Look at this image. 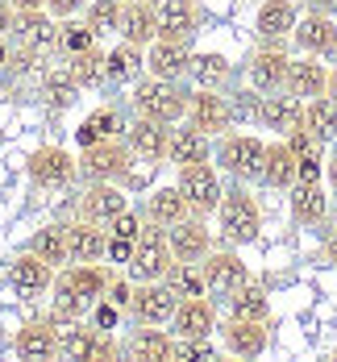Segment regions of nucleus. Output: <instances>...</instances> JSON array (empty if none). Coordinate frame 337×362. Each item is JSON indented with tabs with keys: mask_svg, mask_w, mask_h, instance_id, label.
<instances>
[{
	"mask_svg": "<svg viewBox=\"0 0 337 362\" xmlns=\"http://www.w3.org/2000/svg\"><path fill=\"white\" fill-rule=\"evenodd\" d=\"M109 267L100 262H67L59 267L54 275V288H50V313L71 325V321H83L92 313V304L109 291Z\"/></svg>",
	"mask_w": 337,
	"mask_h": 362,
	"instance_id": "f257e3e1",
	"label": "nucleus"
},
{
	"mask_svg": "<svg viewBox=\"0 0 337 362\" xmlns=\"http://www.w3.org/2000/svg\"><path fill=\"white\" fill-rule=\"evenodd\" d=\"M187 92L184 79H154L142 75L134 83V112L150 117V121H162V125H179L187 117Z\"/></svg>",
	"mask_w": 337,
	"mask_h": 362,
	"instance_id": "f03ea898",
	"label": "nucleus"
},
{
	"mask_svg": "<svg viewBox=\"0 0 337 362\" xmlns=\"http://www.w3.org/2000/svg\"><path fill=\"white\" fill-rule=\"evenodd\" d=\"M217 229L229 246H250L262 233V209L246 187H229L217 204Z\"/></svg>",
	"mask_w": 337,
	"mask_h": 362,
	"instance_id": "7ed1b4c3",
	"label": "nucleus"
},
{
	"mask_svg": "<svg viewBox=\"0 0 337 362\" xmlns=\"http://www.w3.org/2000/svg\"><path fill=\"white\" fill-rule=\"evenodd\" d=\"M213 158L225 175L242 183L262 180V158H266V142L259 134H221L217 146H213Z\"/></svg>",
	"mask_w": 337,
	"mask_h": 362,
	"instance_id": "20e7f679",
	"label": "nucleus"
},
{
	"mask_svg": "<svg viewBox=\"0 0 337 362\" xmlns=\"http://www.w3.org/2000/svg\"><path fill=\"white\" fill-rule=\"evenodd\" d=\"M171 267H175V254H171V242H167V229H158V225L142 229L134 258L125 262V275L134 284H154V279H167Z\"/></svg>",
	"mask_w": 337,
	"mask_h": 362,
	"instance_id": "39448f33",
	"label": "nucleus"
},
{
	"mask_svg": "<svg viewBox=\"0 0 337 362\" xmlns=\"http://www.w3.org/2000/svg\"><path fill=\"white\" fill-rule=\"evenodd\" d=\"M129 167H134V150H129L125 138H109V142H96L88 150H79V175L92 183L129 180Z\"/></svg>",
	"mask_w": 337,
	"mask_h": 362,
	"instance_id": "423d86ee",
	"label": "nucleus"
},
{
	"mask_svg": "<svg viewBox=\"0 0 337 362\" xmlns=\"http://www.w3.org/2000/svg\"><path fill=\"white\" fill-rule=\"evenodd\" d=\"M25 171H30L34 187H42V192H63V187H71L75 175H79V158H75L67 146L46 142L25 158Z\"/></svg>",
	"mask_w": 337,
	"mask_h": 362,
	"instance_id": "0eeeda50",
	"label": "nucleus"
},
{
	"mask_svg": "<svg viewBox=\"0 0 337 362\" xmlns=\"http://www.w3.org/2000/svg\"><path fill=\"white\" fill-rule=\"evenodd\" d=\"M121 354V341L96 329L92 321H71V325L59 333V358H71V362H96V358H117Z\"/></svg>",
	"mask_w": 337,
	"mask_h": 362,
	"instance_id": "6e6552de",
	"label": "nucleus"
},
{
	"mask_svg": "<svg viewBox=\"0 0 337 362\" xmlns=\"http://www.w3.org/2000/svg\"><path fill=\"white\" fill-rule=\"evenodd\" d=\"M200 275H204V291L213 300H229L250 279V267H246V258L237 250H208L200 258Z\"/></svg>",
	"mask_w": 337,
	"mask_h": 362,
	"instance_id": "1a4fd4ad",
	"label": "nucleus"
},
{
	"mask_svg": "<svg viewBox=\"0 0 337 362\" xmlns=\"http://www.w3.org/2000/svg\"><path fill=\"white\" fill-rule=\"evenodd\" d=\"M187 125H196V129H204L208 138H221L233 129V100L221 96L217 88H196L191 96H187Z\"/></svg>",
	"mask_w": 337,
	"mask_h": 362,
	"instance_id": "9d476101",
	"label": "nucleus"
},
{
	"mask_svg": "<svg viewBox=\"0 0 337 362\" xmlns=\"http://www.w3.org/2000/svg\"><path fill=\"white\" fill-rule=\"evenodd\" d=\"M175 304H179V291L171 288L167 279H154V284H134L129 317H134V325H171Z\"/></svg>",
	"mask_w": 337,
	"mask_h": 362,
	"instance_id": "9b49d317",
	"label": "nucleus"
},
{
	"mask_svg": "<svg viewBox=\"0 0 337 362\" xmlns=\"http://www.w3.org/2000/svg\"><path fill=\"white\" fill-rule=\"evenodd\" d=\"M179 192L187 196V204H191V213H200V217H213L217 213V204H221L225 196V183L217 175V167L213 163H191V167H179Z\"/></svg>",
	"mask_w": 337,
	"mask_h": 362,
	"instance_id": "f8f14e48",
	"label": "nucleus"
},
{
	"mask_svg": "<svg viewBox=\"0 0 337 362\" xmlns=\"http://www.w3.org/2000/svg\"><path fill=\"white\" fill-rule=\"evenodd\" d=\"M59 333H63V321L54 313L50 317H34V321H25L17 329L13 350H17V358H25V362H50V358H59Z\"/></svg>",
	"mask_w": 337,
	"mask_h": 362,
	"instance_id": "ddd939ff",
	"label": "nucleus"
},
{
	"mask_svg": "<svg viewBox=\"0 0 337 362\" xmlns=\"http://www.w3.org/2000/svg\"><path fill=\"white\" fill-rule=\"evenodd\" d=\"M288 63H292V54L283 50V42H262L250 54V63H246L250 88L254 92H279L283 79H288Z\"/></svg>",
	"mask_w": 337,
	"mask_h": 362,
	"instance_id": "4468645a",
	"label": "nucleus"
},
{
	"mask_svg": "<svg viewBox=\"0 0 337 362\" xmlns=\"http://www.w3.org/2000/svg\"><path fill=\"white\" fill-rule=\"evenodd\" d=\"M54 267L50 262H42L34 250L17 254L13 262H8V288L17 291L21 300H37V296H46V291L54 288Z\"/></svg>",
	"mask_w": 337,
	"mask_h": 362,
	"instance_id": "2eb2a0df",
	"label": "nucleus"
},
{
	"mask_svg": "<svg viewBox=\"0 0 337 362\" xmlns=\"http://www.w3.org/2000/svg\"><path fill=\"white\" fill-rule=\"evenodd\" d=\"M259 125L262 129H275L279 138H288L292 129L304 125V100L292 96L288 88H279V92H262L259 96Z\"/></svg>",
	"mask_w": 337,
	"mask_h": 362,
	"instance_id": "dca6fc26",
	"label": "nucleus"
},
{
	"mask_svg": "<svg viewBox=\"0 0 337 362\" xmlns=\"http://www.w3.org/2000/svg\"><path fill=\"white\" fill-rule=\"evenodd\" d=\"M292 42H296L300 54H317V59L337 54V21L325 13V8L304 13V17L296 21V30H292Z\"/></svg>",
	"mask_w": 337,
	"mask_h": 362,
	"instance_id": "f3484780",
	"label": "nucleus"
},
{
	"mask_svg": "<svg viewBox=\"0 0 337 362\" xmlns=\"http://www.w3.org/2000/svg\"><path fill=\"white\" fill-rule=\"evenodd\" d=\"M288 209L292 221L304 229H317L329 221V196H325V183L321 180H296L288 187Z\"/></svg>",
	"mask_w": 337,
	"mask_h": 362,
	"instance_id": "a211bd4d",
	"label": "nucleus"
},
{
	"mask_svg": "<svg viewBox=\"0 0 337 362\" xmlns=\"http://www.w3.org/2000/svg\"><path fill=\"white\" fill-rule=\"evenodd\" d=\"M217 304L208 296H184L175 304V317H171V333L175 337H213L217 333Z\"/></svg>",
	"mask_w": 337,
	"mask_h": 362,
	"instance_id": "6ab92c4d",
	"label": "nucleus"
},
{
	"mask_svg": "<svg viewBox=\"0 0 337 362\" xmlns=\"http://www.w3.org/2000/svg\"><path fill=\"white\" fill-rule=\"evenodd\" d=\"M167 242H171L175 262H200L204 254L213 250V229H208V221L200 213H191V217H184L179 225L167 229Z\"/></svg>",
	"mask_w": 337,
	"mask_h": 362,
	"instance_id": "aec40b11",
	"label": "nucleus"
},
{
	"mask_svg": "<svg viewBox=\"0 0 337 362\" xmlns=\"http://www.w3.org/2000/svg\"><path fill=\"white\" fill-rule=\"evenodd\" d=\"M125 142L134 150V158L142 163H167V146H171V125L150 121V117H134L125 125Z\"/></svg>",
	"mask_w": 337,
	"mask_h": 362,
	"instance_id": "412c9836",
	"label": "nucleus"
},
{
	"mask_svg": "<svg viewBox=\"0 0 337 362\" xmlns=\"http://www.w3.org/2000/svg\"><path fill=\"white\" fill-rule=\"evenodd\" d=\"M121 354L134 362H171L175 358V333L162 325H138L129 333V341L121 346Z\"/></svg>",
	"mask_w": 337,
	"mask_h": 362,
	"instance_id": "4be33fe9",
	"label": "nucleus"
},
{
	"mask_svg": "<svg viewBox=\"0 0 337 362\" xmlns=\"http://www.w3.org/2000/svg\"><path fill=\"white\" fill-rule=\"evenodd\" d=\"M217 333H221L225 354H233V358H259L271 341L266 321H242V317H229L225 325H217Z\"/></svg>",
	"mask_w": 337,
	"mask_h": 362,
	"instance_id": "5701e85b",
	"label": "nucleus"
},
{
	"mask_svg": "<svg viewBox=\"0 0 337 362\" xmlns=\"http://www.w3.org/2000/svg\"><path fill=\"white\" fill-rule=\"evenodd\" d=\"M187 63H191V46L187 42L154 37L146 46V75H154V79H187Z\"/></svg>",
	"mask_w": 337,
	"mask_h": 362,
	"instance_id": "b1692460",
	"label": "nucleus"
},
{
	"mask_svg": "<svg viewBox=\"0 0 337 362\" xmlns=\"http://www.w3.org/2000/svg\"><path fill=\"white\" fill-rule=\"evenodd\" d=\"M67 229V262H105V246H109V229L88 217H75Z\"/></svg>",
	"mask_w": 337,
	"mask_h": 362,
	"instance_id": "393cba45",
	"label": "nucleus"
},
{
	"mask_svg": "<svg viewBox=\"0 0 337 362\" xmlns=\"http://www.w3.org/2000/svg\"><path fill=\"white\" fill-rule=\"evenodd\" d=\"M167 163L179 171V167H191V163H213V138L196 125L179 121V129L171 125V146H167Z\"/></svg>",
	"mask_w": 337,
	"mask_h": 362,
	"instance_id": "a878e982",
	"label": "nucleus"
},
{
	"mask_svg": "<svg viewBox=\"0 0 337 362\" xmlns=\"http://www.w3.org/2000/svg\"><path fill=\"white\" fill-rule=\"evenodd\" d=\"M300 21V4L296 0H262L254 13V34L259 42H288Z\"/></svg>",
	"mask_w": 337,
	"mask_h": 362,
	"instance_id": "bb28decb",
	"label": "nucleus"
},
{
	"mask_svg": "<svg viewBox=\"0 0 337 362\" xmlns=\"http://www.w3.org/2000/svg\"><path fill=\"white\" fill-rule=\"evenodd\" d=\"M13 37H17V46H25V50H34V54H46V50H54V46H59V21H54L46 8L17 13Z\"/></svg>",
	"mask_w": 337,
	"mask_h": 362,
	"instance_id": "cd10ccee",
	"label": "nucleus"
},
{
	"mask_svg": "<svg viewBox=\"0 0 337 362\" xmlns=\"http://www.w3.org/2000/svg\"><path fill=\"white\" fill-rule=\"evenodd\" d=\"M283 88L300 96V100H312V96H325L329 92V71H325V63L317 59V54H300L288 63V79H283Z\"/></svg>",
	"mask_w": 337,
	"mask_h": 362,
	"instance_id": "c85d7f7f",
	"label": "nucleus"
},
{
	"mask_svg": "<svg viewBox=\"0 0 337 362\" xmlns=\"http://www.w3.org/2000/svg\"><path fill=\"white\" fill-rule=\"evenodd\" d=\"M105 229H109L105 262H121V267H125V262L134 258V246H138L142 229H146V217H142V213H134V209H125V213H117Z\"/></svg>",
	"mask_w": 337,
	"mask_h": 362,
	"instance_id": "c756f323",
	"label": "nucleus"
},
{
	"mask_svg": "<svg viewBox=\"0 0 337 362\" xmlns=\"http://www.w3.org/2000/svg\"><path fill=\"white\" fill-rule=\"evenodd\" d=\"M129 209V196L121 192V183H92L83 196H79V217L96 221V225H109L117 213Z\"/></svg>",
	"mask_w": 337,
	"mask_h": 362,
	"instance_id": "7c9ffc66",
	"label": "nucleus"
},
{
	"mask_svg": "<svg viewBox=\"0 0 337 362\" xmlns=\"http://www.w3.org/2000/svg\"><path fill=\"white\" fill-rule=\"evenodd\" d=\"M200 30V4L196 0H162L158 4V37L191 42Z\"/></svg>",
	"mask_w": 337,
	"mask_h": 362,
	"instance_id": "2f4dec72",
	"label": "nucleus"
},
{
	"mask_svg": "<svg viewBox=\"0 0 337 362\" xmlns=\"http://www.w3.org/2000/svg\"><path fill=\"white\" fill-rule=\"evenodd\" d=\"M117 34L146 50L150 42L158 37V4H150V0H125V8H121V30H117Z\"/></svg>",
	"mask_w": 337,
	"mask_h": 362,
	"instance_id": "473e14b6",
	"label": "nucleus"
},
{
	"mask_svg": "<svg viewBox=\"0 0 337 362\" xmlns=\"http://www.w3.org/2000/svg\"><path fill=\"white\" fill-rule=\"evenodd\" d=\"M184 217H191V204H187V196L179 192V183L154 187V192L146 196V221H150V225L171 229V225H179Z\"/></svg>",
	"mask_w": 337,
	"mask_h": 362,
	"instance_id": "72a5a7b5",
	"label": "nucleus"
},
{
	"mask_svg": "<svg viewBox=\"0 0 337 362\" xmlns=\"http://www.w3.org/2000/svg\"><path fill=\"white\" fill-rule=\"evenodd\" d=\"M105 71H109L112 88H121V83H138V79L146 75V50L121 37L112 50H105Z\"/></svg>",
	"mask_w": 337,
	"mask_h": 362,
	"instance_id": "f704fd0d",
	"label": "nucleus"
},
{
	"mask_svg": "<svg viewBox=\"0 0 337 362\" xmlns=\"http://www.w3.org/2000/svg\"><path fill=\"white\" fill-rule=\"evenodd\" d=\"M109 138H125V121H121V112L112 109V105L92 109L79 121V129H75V146L79 150H88V146H96V142H109Z\"/></svg>",
	"mask_w": 337,
	"mask_h": 362,
	"instance_id": "c9c22d12",
	"label": "nucleus"
},
{
	"mask_svg": "<svg viewBox=\"0 0 337 362\" xmlns=\"http://www.w3.org/2000/svg\"><path fill=\"white\" fill-rule=\"evenodd\" d=\"M266 187H275V192H288L292 183H296V154H292V146L283 142H266V158H262V180Z\"/></svg>",
	"mask_w": 337,
	"mask_h": 362,
	"instance_id": "e433bc0d",
	"label": "nucleus"
},
{
	"mask_svg": "<svg viewBox=\"0 0 337 362\" xmlns=\"http://www.w3.org/2000/svg\"><path fill=\"white\" fill-rule=\"evenodd\" d=\"M187 79H191L196 88H217V92H225L229 79H233V63H229L225 54H217V50L191 54V63H187Z\"/></svg>",
	"mask_w": 337,
	"mask_h": 362,
	"instance_id": "4c0bfd02",
	"label": "nucleus"
},
{
	"mask_svg": "<svg viewBox=\"0 0 337 362\" xmlns=\"http://www.w3.org/2000/svg\"><path fill=\"white\" fill-rule=\"evenodd\" d=\"M304 129H308L321 146L337 142V100L329 96V92L304 100Z\"/></svg>",
	"mask_w": 337,
	"mask_h": 362,
	"instance_id": "58836bf2",
	"label": "nucleus"
},
{
	"mask_svg": "<svg viewBox=\"0 0 337 362\" xmlns=\"http://www.w3.org/2000/svg\"><path fill=\"white\" fill-rule=\"evenodd\" d=\"M225 304H229V317H242V321H266L271 317V296L254 279H246Z\"/></svg>",
	"mask_w": 337,
	"mask_h": 362,
	"instance_id": "ea45409f",
	"label": "nucleus"
},
{
	"mask_svg": "<svg viewBox=\"0 0 337 362\" xmlns=\"http://www.w3.org/2000/svg\"><path fill=\"white\" fill-rule=\"evenodd\" d=\"M79 92H83V88L75 83V75H71V67H67V63L46 67V75H42V100H46L50 109H71Z\"/></svg>",
	"mask_w": 337,
	"mask_h": 362,
	"instance_id": "a19ab883",
	"label": "nucleus"
},
{
	"mask_svg": "<svg viewBox=\"0 0 337 362\" xmlns=\"http://www.w3.org/2000/svg\"><path fill=\"white\" fill-rule=\"evenodd\" d=\"M67 67H71V75H75V83H79V88H109L105 50H100V46H92V50H83V54L67 59Z\"/></svg>",
	"mask_w": 337,
	"mask_h": 362,
	"instance_id": "79ce46f5",
	"label": "nucleus"
},
{
	"mask_svg": "<svg viewBox=\"0 0 337 362\" xmlns=\"http://www.w3.org/2000/svg\"><path fill=\"white\" fill-rule=\"evenodd\" d=\"M30 250H34L42 262H50L54 271L67 267V229H63V225H46V229H37L34 238H30Z\"/></svg>",
	"mask_w": 337,
	"mask_h": 362,
	"instance_id": "37998d69",
	"label": "nucleus"
},
{
	"mask_svg": "<svg viewBox=\"0 0 337 362\" xmlns=\"http://www.w3.org/2000/svg\"><path fill=\"white\" fill-rule=\"evenodd\" d=\"M100 37L92 34V25L88 21H75V17H67V21H59V54L63 59H75V54H83V50H92Z\"/></svg>",
	"mask_w": 337,
	"mask_h": 362,
	"instance_id": "c03bdc74",
	"label": "nucleus"
},
{
	"mask_svg": "<svg viewBox=\"0 0 337 362\" xmlns=\"http://www.w3.org/2000/svg\"><path fill=\"white\" fill-rule=\"evenodd\" d=\"M121 8H125V0H88L83 21L92 25L96 37H112L117 30H121Z\"/></svg>",
	"mask_w": 337,
	"mask_h": 362,
	"instance_id": "a18cd8bd",
	"label": "nucleus"
},
{
	"mask_svg": "<svg viewBox=\"0 0 337 362\" xmlns=\"http://www.w3.org/2000/svg\"><path fill=\"white\" fill-rule=\"evenodd\" d=\"M167 284L179 291V300L184 296H208L204 291V275H200V262H175L171 275H167Z\"/></svg>",
	"mask_w": 337,
	"mask_h": 362,
	"instance_id": "49530a36",
	"label": "nucleus"
},
{
	"mask_svg": "<svg viewBox=\"0 0 337 362\" xmlns=\"http://www.w3.org/2000/svg\"><path fill=\"white\" fill-rule=\"evenodd\" d=\"M121 317H125V308H117L109 296H100V300L92 304V313H88V321L96 329H105V333H112V329L121 325Z\"/></svg>",
	"mask_w": 337,
	"mask_h": 362,
	"instance_id": "de8ad7c7",
	"label": "nucleus"
},
{
	"mask_svg": "<svg viewBox=\"0 0 337 362\" xmlns=\"http://www.w3.org/2000/svg\"><path fill=\"white\" fill-rule=\"evenodd\" d=\"M105 296H109L117 308H125V313H129V300H134V279H129V275H109V291H105Z\"/></svg>",
	"mask_w": 337,
	"mask_h": 362,
	"instance_id": "09e8293b",
	"label": "nucleus"
},
{
	"mask_svg": "<svg viewBox=\"0 0 337 362\" xmlns=\"http://www.w3.org/2000/svg\"><path fill=\"white\" fill-rule=\"evenodd\" d=\"M79 8H88V0H46V13H50L54 21H67Z\"/></svg>",
	"mask_w": 337,
	"mask_h": 362,
	"instance_id": "8fccbe9b",
	"label": "nucleus"
},
{
	"mask_svg": "<svg viewBox=\"0 0 337 362\" xmlns=\"http://www.w3.org/2000/svg\"><path fill=\"white\" fill-rule=\"evenodd\" d=\"M13 25H17V13H13V4H4V0H0V37L13 34Z\"/></svg>",
	"mask_w": 337,
	"mask_h": 362,
	"instance_id": "3c124183",
	"label": "nucleus"
},
{
	"mask_svg": "<svg viewBox=\"0 0 337 362\" xmlns=\"http://www.w3.org/2000/svg\"><path fill=\"white\" fill-rule=\"evenodd\" d=\"M325 258H329V262L337 267V225L329 229V233H325Z\"/></svg>",
	"mask_w": 337,
	"mask_h": 362,
	"instance_id": "603ef678",
	"label": "nucleus"
},
{
	"mask_svg": "<svg viewBox=\"0 0 337 362\" xmlns=\"http://www.w3.org/2000/svg\"><path fill=\"white\" fill-rule=\"evenodd\" d=\"M13 13H34V8H46V0H8Z\"/></svg>",
	"mask_w": 337,
	"mask_h": 362,
	"instance_id": "864d4df0",
	"label": "nucleus"
},
{
	"mask_svg": "<svg viewBox=\"0 0 337 362\" xmlns=\"http://www.w3.org/2000/svg\"><path fill=\"white\" fill-rule=\"evenodd\" d=\"M325 180H329V187L337 192V150L329 154V158H325Z\"/></svg>",
	"mask_w": 337,
	"mask_h": 362,
	"instance_id": "5fc2aeb1",
	"label": "nucleus"
},
{
	"mask_svg": "<svg viewBox=\"0 0 337 362\" xmlns=\"http://www.w3.org/2000/svg\"><path fill=\"white\" fill-rule=\"evenodd\" d=\"M329 96H333V100H337V63H333V67H329Z\"/></svg>",
	"mask_w": 337,
	"mask_h": 362,
	"instance_id": "6e6d98bb",
	"label": "nucleus"
},
{
	"mask_svg": "<svg viewBox=\"0 0 337 362\" xmlns=\"http://www.w3.org/2000/svg\"><path fill=\"white\" fill-rule=\"evenodd\" d=\"M4 63H8V42L0 37V71H4Z\"/></svg>",
	"mask_w": 337,
	"mask_h": 362,
	"instance_id": "4d7b16f0",
	"label": "nucleus"
},
{
	"mask_svg": "<svg viewBox=\"0 0 337 362\" xmlns=\"http://www.w3.org/2000/svg\"><path fill=\"white\" fill-rule=\"evenodd\" d=\"M321 8H325L329 17H337V0H321Z\"/></svg>",
	"mask_w": 337,
	"mask_h": 362,
	"instance_id": "13d9d810",
	"label": "nucleus"
},
{
	"mask_svg": "<svg viewBox=\"0 0 337 362\" xmlns=\"http://www.w3.org/2000/svg\"><path fill=\"white\" fill-rule=\"evenodd\" d=\"M329 217H333V225H337V200H333V204H329Z\"/></svg>",
	"mask_w": 337,
	"mask_h": 362,
	"instance_id": "bf43d9fd",
	"label": "nucleus"
},
{
	"mask_svg": "<svg viewBox=\"0 0 337 362\" xmlns=\"http://www.w3.org/2000/svg\"><path fill=\"white\" fill-rule=\"evenodd\" d=\"M150 4H162V0H150Z\"/></svg>",
	"mask_w": 337,
	"mask_h": 362,
	"instance_id": "052dcab7",
	"label": "nucleus"
},
{
	"mask_svg": "<svg viewBox=\"0 0 337 362\" xmlns=\"http://www.w3.org/2000/svg\"><path fill=\"white\" fill-rule=\"evenodd\" d=\"M4 4H8V0H4Z\"/></svg>",
	"mask_w": 337,
	"mask_h": 362,
	"instance_id": "680f3d73",
	"label": "nucleus"
}]
</instances>
